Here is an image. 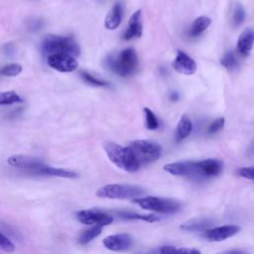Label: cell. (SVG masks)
Listing matches in <instances>:
<instances>
[{
  "label": "cell",
  "instance_id": "6da1fadb",
  "mask_svg": "<svg viewBox=\"0 0 254 254\" xmlns=\"http://www.w3.org/2000/svg\"><path fill=\"white\" fill-rule=\"evenodd\" d=\"M223 169V162L219 159H205L202 161H182L164 166V170L174 176L189 177L194 180H204L218 176Z\"/></svg>",
  "mask_w": 254,
  "mask_h": 254
},
{
  "label": "cell",
  "instance_id": "7a4b0ae2",
  "mask_svg": "<svg viewBox=\"0 0 254 254\" xmlns=\"http://www.w3.org/2000/svg\"><path fill=\"white\" fill-rule=\"evenodd\" d=\"M106 65L120 76H129L133 74L138 67V57L133 49L127 48L115 57H107Z\"/></svg>",
  "mask_w": 254,
  "mask_h": 254
},
{
  "label": "cell",
  "instance_id": "3957f363",
  "mask_svg": "<svg viewBox=\"0 0 254 254\" xmlns=\"http://www.w3.org/2000/svg\"><path fill=\"white\" fill-rule=\"evenodd\" d=\"M104 150L110 161L120 169L129 173L139 170L140 165L128 146L122 147L113 142H106L104 143Z\"/></svg>",
  "mask_w": 254,
  "mask_h": 254
},
{
  "label": "cell",
  "instance_id": "277c9868",
  "mask_svg": "<svg viewBox=\"0 0 254 254\" xmlns=\"http://www.w3.org/2000/svg\"><path fill=\"white\" fill-rule=\"evenodd\" d=\"M42 52L48 56L51 54L64 53L76 57L79 55L80 49L71 37L49 35L42 43Z\"/></svg>",
  "mask_w": 254,
  "mask_h": 254
},
{
  "label": "cell",
  "instance_id": "5b68a950",
  "mask_svg": "<svg viewBox=\"0 0 254 254\" xmlns=\"http://www.w3.org/2000/svg\"><path fill=\"white\" fill-rule=\"evenodd\" d=\"M136 161L140 165L150 164L157 161L162 155V147L150 140H135L128 145Z\"/></svg>",
  "mask_w": 254,
  "mask_h": 254
},
{
  "label": "cell",
  "instance_id": "8992f818",
  "mask_svg": "<svg viewBox=\"0 0 254 254\" xmlns=\"http://www.w3.org/2000/svg\"><path fill=\"white\" fill-rule=\"evenodd\" d=\"M144 190L138 186L128 184H111L100 188L96 195L103 198H136L144 193Z\"/></svg>",
  "mask_w": 254,
  "mask_h": 254
},
{
  "label": "cell",
  "instance_id": "52a82bcc",
  "mask_svg": "<svg viewBox=\"0 0 254 254\" xmlns=\"http://www.w3.org/2000/svg\"><path fill=\"white\" fill-rule=\"evenodd\" d=\"M134 202L139 204L143 209L161 213H175L181 209V203L179 201L166 197L140 196L134 198Z\"/></svg>",
  "mask_w": 254,
  "mask_h": 254
},
{
  "label": "cell",
  "instance_id": "ba28073f",
  "mask_svg": "<svg viewBox=\"0 0 254 254\" xmlns=\"http://www.w3.org/2000/svg\"><path fill=\"white\" fill-rule=\"evenodd\" d=\"M7 163L12 167L34 175H38V172L46 166L42 160L25 155H13L7 159Z\"/></svg>",
  "mask_w": 254,
  "mask_h": 254
},
{
  "label": "cell",
  "instance_id": "9c48e42d",
  "mask_svg": "<svg viewBox=\"0 0 254 254\" xmlns=\"http://www.w3.org/2000/svg\"><path fill=\"white\" fill-rule=\"evenodd\" d=\"M48 64L61 72H70L77 68V62L73 56L64 53L51 54L48 56Z\"/></svg>",
  "mask_w": 254,
  "mask_h": 254
},
{
  "label": "cell",
  "instance_id": "30bf717a",
  "mask_svg": "<svg viewBox=\"0 0 254 254\" xmlns=\"http://www.w3.org/2000/svg\"><path fill=\"white\" fill-rule=\"evenodd\" d=\"M76 217L79 222L87 225L104 226L112 223L113 221V217L110 214L93 209L80 210L76 213Z\"/></svg>",
  "mask_w": 254,
  "mask_h": 254
},
{
  "label": "cell",
  "instance_id": "8fae6325",
  "mask_svg": "<svg viewBox=\"0 0 254 254\" xmlns=\"http://www.w3.org/2000/svg\"><path fill=\"white\" fill-rule=\"evenodd\" d=\"M240 230V227L235 224H226L221 225L217 227H210L206 229L203 233V236L209 240V241H222L229 237L234 236L236 233H238Z\"/></svg>",
  "mask_w": 254,
  "mask_h": 254
},
{
  "label": "cell",
  "instance_id": "7c38bea8",
  "mask_svg": "<svg viewBox=\"0 0 254 254\" xmlns=\"http://www.w3.org/2000/svg\"><path fill=\"white\" fill-rule=\"evenodd\" d=\"M103 245L111 251H125L133 245V238L127 233L112 234L103 239Z\"/></svg>",
  "mask_w": 254,
  "mask_h": 254
},
{
  "label": "cell",
  "instance_id": "4fadbf2b",
  "mask_svg": "<svg viewBox=\"0 0 254 254\" xmlns=\"http://www.w3.org/2000/svg\"><path fill=\"white\" fill-rule=\"evenodd\" d=\"M173 67L184 74H193L196 70L195 62L185 52L178 51L175 61L173 62Z\"/></svg>",
  "mask_w": 254,
  "mask_h": 254
},
{
  "label": "cell",
  "instance_id": "5bb4252c",
  "mask_svg": "<svg viewBox=\"0 0 254 254\" xmlns=\"http://www.w3.org/2000/svg\"><path fill=\"white\" fill-rule=\"evenodd\" d=\"M143 33V24H142V12L137 10L133 13L128 21V26L123 34V39L128 41L134 38H140Z\"/></svg>",
  "mask_w": 254,
  "mask_h": 254
},
{
  "label": "cell",
  "instance_id": "9a60e30c",
  "mask_svg": "<svg viewBox=\"0 0 254 254\" xmlns=\"http://www.w3.org/2000/svg\"><path fill=\"white\" fill-rule=\"evenodd\" d=\"M254 44V30L252 28L245 29L239 36L237 41V51L243 55L248 56Z\"/></svg>",
  "mask_w": 254,
  "mask_h": 254
},
{
  "label": "cell",
  "instance_id": "2e32d148",
  "mask_svg": "<svg viewBox=\"0 0 254 254\" xmlns=\"http://www.w3.org/2000/svg\"><path fill=\"white\" fill-rule=\"evenodd\" d=\"M122 20V5L121 3H115L108 14L105 17L104 26L108 30H115L118 28Z\"/></svg>",
  "mask_w": 254,
  "mask_h": 254
},
{
  "label": "cell",
  "instance_id": "e0dca14e",
  "mask_svg": "<svg viewBox=\"0 0 254 254\" xmlns=\"http://www.w3.org/2000/svg\"><path fill=\"white\" fill-rule=\"evenodd\" d=\"M213 220L210 218H195L190 221H186L181 225V228L189 231H200L206 230L213 225Z\"/></svg>",
  "mask_w": 254,
  "mask_h": 254
},
{
  "label": "cell",
  "instance_id": "ac0fdd59",
  "mask_svg": "<svg viewBox=\"0 0 254 254\" xmlns=\"http://www.w3.org/2000/svg\"><path fill=\"white\" fill-rule=\"evenodd\" d=\"M38 175L41 176H51V177H61V178H67V179H75L78 177L77 173L73 171H68L61 168H54L46 165L43 167L39 172Z\"/></svg>",
  "mask_w": 254,
  "mask_h": 254
},
{
  "label": "cell",
  "instance_id": "d6986e66",
  "mask_svg": "<svg viewBox=\"0 0 254 254\" xmlns=\"http://www.w3.org/2000/svg\"><path fill=\"white\" fill-rule=\"evenodd\" d=\"M192 129V124L190 119L184 114L181 119L179 120V123L176 127V139L177 141H182L185 138H187Z\"/></svg>",
  "mask_w": 254,
  "mask_h": 254
},
{
  "label": "cell",
  "instance_id": "ffe728a7",
  "mask_svg": "<svg viewBox=\"0 0 254 254\" xmlns=\"http://www.w3.org/2000/svg\"><path fill=\"white\" fill-rule=\"evenodd\" d=\"M211 20L210 18L206 16H199L197 17L190 27L189 34L190 37H197L199 36L202 32L206 30V28L210 25Z\"/></svg>",
  "mask_w": 254,
  "mask_h": 254
},
{
  "label": "cell",
  "instance_id": "44dd1931",
  "mask_svg": "<svg viewBox=\"0 0 254 254\" xmlns=\"http://www.w3.org/2000/svg\"><path fill=\"white\" fill-rule=\"evenodd\" d=\"M119 216L125 219H135V220H144L147 222H154L161 219L160 216L157 214H142L137 212H130V211H119L117 212Z\"/></svg>",
  "mask_w": 254,
  "mask_h": 254
},
{
  "label": "cell",
  "instance_id": "7402d4cb",
  "mask_svg": "<svg viewBox=\"0 0 254 254\" xmlns=\"http://www.w3.org/2000/svg\"><path fill=\"white\" fill-rule=\"evenodd\" d=\"M102 231V226L99 225H93L92 227L85 229L78 238V243L79 244H86L90 242L92 239L97 237Z\"/></svg>",
  "mask_w": 254,
  "mask_h": 254
},
{
  "label": "cell",
  "instance_id": "603a6c76",
  "mask_svg": "<svg viewBox=\"0 0 254 254\" xmlns=\"http://www.w3.org/2000/svg\"><path fill=\"white\" fill-rule=\"evenodd\" d=\"M160 254H200L196 249L192 248H177L175 246H161L159 247Z\"/></svg>",
  "mask_w": 254,
  "mask_h": 254
},
{
  "label": "cell",
  "instance_id": "cb8c5ba5",
  "mask_svg": "<svg viewBox=\"0 0 254 254\" xmlns=\"http://www.w3.org/2000/svg\"><path fill=\"white\" fill-rule=\"evenodd\" d=\"M245 19V10L244 8L236 3L233 6L232 12H231V23L234 27H239L240 25L243 24Z\"/></svg>",
  "mask_w": 254,
  "mask_h": 254
},
{
  "label": "cell",
  "instance_id": "d4e9b609",
  "mask_svg": "<svg viewBox=\"0 0 254 254\" xmlns=\"http://www.w3.org/2000/svg\"><path fill=\"white\" fill-rule=\"evenodd\" d=\"M22 97L15 91H4L0 92V105H10L17 102H22Z\"/></svg>",
  "mask_w": 254,
  "mask_h": 254
},
{
  "label": "cell",
  "instance_id": "484cf974",
  "mask_svg": "<svg viewBox=\"0 0 254 254\" xmlns=\"http://www.w3.org/2000/svg\"><path fill=\"white\" fill-rule=\"evenodd\" d=\"M145 114V120H146V127L149 130H156L159 127V121L155 113L148 107H145L143 109Z\"/></svg>",
  "mask_w": 254,
  "mask_h": 254
},
{
  "label": "cell",
  "instance_id": "4316f807",
  "mask_svg": "<svg viewBox=\"0 0 254 254\" xmlns=\"http://www.w3.org/2000/svg\"><path fill=\"white\" fill-rule=\"evenodd\" d=\"M220 63L227 69H234L238 65V62H237L236 57H235V55L233 54L232 51L226 52L223 55V57L221 58Z\"/></svg>",
  "mask_w": 254,
  "mask_h": 254
},
{
  "label": "cell",
  "instance_id": "83f0119b",
  "mask_svg": "<svg viewBox=\"0 0 254 254\" xmlns=\"http://www.w3.org/2000/svg\"><path fill=\"white\" fill-rule=\"evenodd\" d=\"M80 76L86 83L93 85V86H108L109 85V83L107 81L99 79V78L93 76L92 74H90L86 71H83V70L80 71Z\"/></svg>",
  "mask_w": 254,
  "mask_h": 254
},
{
  "label": "cell",
  "instance_id": "f1b7e54d",
  "mask_svg": "<svg viewBox=\"0 0 254 254\" xmlns=\"http://www.w3.org/2000/svg\"><path fill=\"white\" fill-rule=\"evenodd\" d=\"M22 71V65L19 64H9L0 69V74L5 76H16Z\"/></svg>",
  "mask_w": 254,
  "mask_h": 254
},
{
  "label": "cell",
  "instance_id": "f546056e",
  "mask_svg": "<svg viewBox=\"0 0 254 254\" xmlns=\"http://www.w3.org/2000/svg\"><path fill=\"white\" fill-rule=\"evenodd\" d=\"M0 248L7 253H12L15 251V245L13 244V242L7 236H5L1 231H0Z\"/></svg>",
  "mask_w": 254,
  "mask_h": 254
},
{
  "label": "cell",
  "instance_id": "4dcf8cb0",
  "mask_svg": "<svg viewBox=\"0 0 254 254\" xmlns=\"http://www.w3.org/2000/svg\"><path fill=\"white\" fill-rule=\"evenodd\" d=\"M224 126V118L222 117H219V118H216L214 121H212L210 123V125L208 126L207 128V132L209 134H213V133H216L218 131H220Z\"/></svg>",
  "mask_w": 254,
  "mask_h": 254
},
{
  "label": "cell",
  "instance_id": "1f68e13d",
  "mask_svg": "<svg viewBox=\"0 0 254 254\" xmlns=\"http://www.w3.org/2000/svg\"><path fill=\"white\" fill-rule=\"evenodd\" d=\"M237 175L242 177V178L248 179V180H254V166L238 169L237 170Z\"/></svg>",
  "mask_w": 254,
  "mask_h": 254
},
{
  "label": "cell",
  "instance_id": "d6a6232c",
  "mask_svg": "<svg viewBox=\"0 0 254 254\" xmlns=\"http://www.w3.org/2000/svg\"><path fill=\"white\" fill-rule=\"evenodd\" d=\"M219 254H247V253L242 250H228V251H225V252H222Z\"/></svg>",
  "mask_w": 254,
  "mask_h": 254
},
{
  "label": "cell",
  "instance_id": "836d02e7",
  "mask_svg": "<svg viewBox=\"0 0 254 254\" xmlns=\"http://www.w3.org/2000/svg\"><path fill=\"white\" fill-rule=\"evenodd\" d=\"M170 97H171L172 100H178V99H179V94H178L176 91H174V92L171 93Z\"/></svg>",
  "mask_w": 254,
  "mask_h": 254
},
{
  "label": "cell",
  "instance_id": "e575fe53",
  "mask_svg": "<svg viewBox=\"0 0 254 254\" xmlns=\"http://www.w3.org/2000/svg\"><path fill=\"white\" fill-rule=\"evenodd\" d=\"M248 153H249L250 155H254V143L250 146V148H249V150H248Z\"/></svg>",
  "mask_w": 254,
  "mask_h": 254
}]
</instances>
